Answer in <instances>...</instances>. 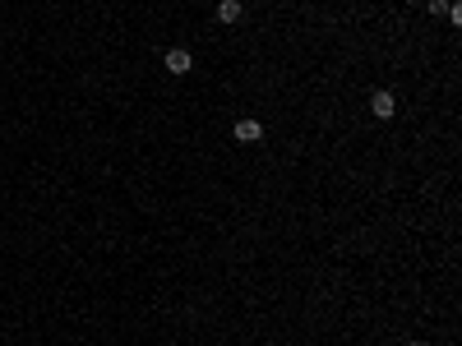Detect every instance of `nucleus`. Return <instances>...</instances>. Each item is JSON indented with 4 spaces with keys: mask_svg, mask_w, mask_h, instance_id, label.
Segmentation results:
<instances>
[{
    "mask_svg": "<svg viewBox=\"0 0 462 346\" xmlns=\"http://www.w3.org/2000/svg\"><path fill=\"white\" fill-rule=\"evenodd\" d=\"M162 65H167L171 74H190V70H194V61H190V51H185V46H171L167 56H162Z\"/></svg>",
    "mask_w": 462,
    "mask_h": 346,
    "instance_id": "2",
    "label": "nucleus"
},
{
    "mask_svg": "<svg viewBox=\"0 0 462 346\" xmlns=\"http://www.w3.org/2000/svg\"><path fill=\"white\" fill-rule=\"evenodd\" d=\"M370 111H374L379 121H393V116H398V97H393V92H388V88L370 92Z\"/></svg>",
    "mask_w": 462,
    "mask_h": 346,
    "instance_id": "1",
    "label": "nucleus"
},
{
    "mask_svg": "<svg viewBox=\"0 0 462 346\" xmlns=\"http://www.w3.org/2000/svg\"><path fill=\"white\" fill-rule=\"evenodd\" d=\"M407 346H425V342H407Z\"/></svg>",
    "mask_w": 462,
    "mask_h": 346,
    "instance_id": "5",
    "label": "nucleus"
},
{
    "mask_svg": "<svg viewBox=\"0 0 462 346\" xmlns=\"http://www.w3.org/2000/svg\"><path fill=\"white\" fill-rule=\"evenodd\" d=\"M231 134L241 139V143H259V139H263V125L259 121H236V130H231Z\"/></svg>",
    "mask_w": 462,
    "mask_h": 346,
    "instance_id": "3",
    "label": "nucleus"
},
{
    "mask_svg": "<svg viewBox=\"0 0 462 346\" xmlns=\"http://www.w3.org/2000/svg\"><path fill=\"white\" fill-rule=\"evenodd\" d=\"M241 14H245L241 0H222V5H217V23H241Z\"/></svg>",
    "mask_w": 462,
    "mask_h": 346,
    "instance_id": "4",
    "label": "nucleus"
}]
</instances>
